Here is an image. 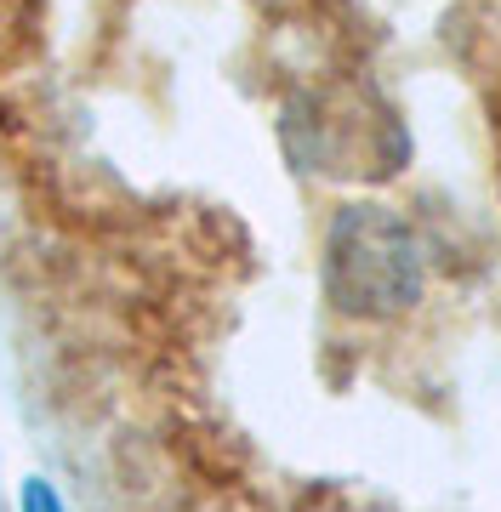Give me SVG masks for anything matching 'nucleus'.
<instances>
[{"label":"nucleus","mask_w":501,"mask_h":512,"mask_svg":"<svg viewBox=\"0 0 501 512\" xmlns=\"http://www.w3.org/2000/svg\"><path fill=\"white\" fill-rule=\"evenodd\" d=\"M29 512H57L52 490H40V484H35V490H29Z\"/></svg>","instance_id":"f03ea898"},{"label":"nucleus","mask_w":501,"mask_h":512,"mask_svg":"<svg viewBox=\"0 0 501 512\" xmlns=\"http://www.w3.org/2000/svg\"><path fill=\"white\" fill-rule=\"evenodd\" d=\"M336 279L348 296H399L410 285L405 234L382 217H348L336 228Z\"/></svg>","instance_id":"f257e3e1"}]
</instances>
